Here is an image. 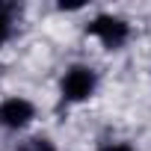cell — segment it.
Instances as JSON below:
<instances>
[{"label":"cell","instance_id":"6da1fadb","mask_svg":"<svg viewBox=\"0 0 151 151\" xmlns=\"http://www.w3.org/2000/svg\"><path fill=\"white\" fill-rule=\"evenodd\" d=\"M86 33L95 36V39H101L104 47L116 50V47H122V45L127 42L130 27H127V21H122V18H116V15H98L92 24H86Z\"/></svg>","mask_w":151,"mask_h":151},{"label":"cell","instance_id":"7a4b0ae2","mask_svg":"<svg viewBox=\"0 0 151 151\" xmlns=\"http://www.w3.org/2000/svg\"><path fill=\"white\" fill-rule=\"evenodd\" d=\"M95 83H98V77L89 65H71L62 77V95H65V101H86L95 92Z\"/></svg>","mask_w":151,"mask_h":151},{"label":"cell","instance_id":"277c9868","mask_svg":"<svg viewBox=\"0 0 151 151\" xmlns=\"http://www.w3.org/2000/svg\"><path fill=\"white\" fill-rule=\"evenodd\" d=\"M21 151H56V148H53L47 139H30V142H27Z\"/></svg>","mask_w":151,"mask_h":151},{"label":"cell","instance_id":"8992f818","mask_svg":"<svg viewBox=\"0 0 151 151\" xmlns=\"http://www.w3.org/2000/svg\"><path fill=\"white\" fill-rule=\"evenodd\" d=\"M101 151H133V145H127V142H110V145H104Z\"/></svg>","mask_w":151,"mask_h":151},{"label":"cell","instance_id":"5b68a950","mask_svg":"<svg viewBox=\"0 0 151 151\" xmlns=\"http://www.w3.org/2000/svg\"><path fill=\"white\" fill-rule=\"evenodd\" d=\"M6 36H9V12L6 6H0V45L6 42Z\"/></svg>","mask_w":151,"mask_h":151},{"label":"cell","instance_id":"3957f363","mask_svg":"<svg viewBox=\"0 0 151 151\" xmlns=\"http://www.w3.org/2000/svg\"><path fill=\"white\" fill-rule=\"evenodd\" d=\"M33 104L27 98H6L3 104H0V124H3L6 130H21L30 124L33 119Z\"/></svg>","mask_w":151,"mask_h":151}]
</instances>
